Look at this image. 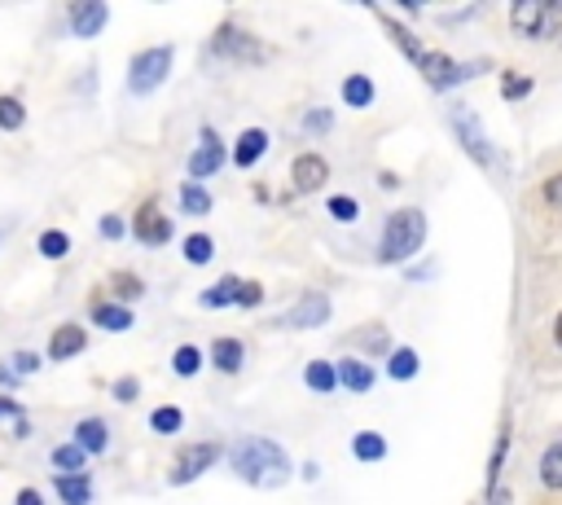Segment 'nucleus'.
<instances>
[{
  "label": "nucleus",
  "mask_w": 562,
  "mask_h": 505,
  "mask_svg": "<svg viewBox=\"0 0 562 505\" xmlns=\"http://www.w3.org/2000/svg\"><path fill=\"white\" fill-rule=\"evenodd\" d=\"M228 465L237 479H246L250 487H281L290 479V457L281 444L263 439V435H241L233 448H228Z\"/></svg>",
  "instance_id": "nucleus-1"
},
{
  "label": "nucleus",
  "mask_w": 562,
  "mask_h": 505,
  "mask_svg": "<svg viewBox=\"0 0 562 505\" xmlns=\"http://www.w3.org/2000/svg\"><path fill=\"white\" fill-rule=\"evenodd\" d=\"M422 246H426V215H422L417 206L391 211L386 224H382L378 259H382V263H404V259H413Z\"/></svg>",
  "instance_id": "nucleus-2"
},
{
  "label": "nucleus",
  "mask_w": 562,
  "mask_h": 505,
  "mask_svg": "<svg viewBox=\"0 0 562 505\" xmlns=\"http://www.w3.org/2000/svg\"><path fill=\"white\" fill-rule=\"evenodd\" d=\"M171 57H176V48H171V44L140 48V53L127 61V92H132V97H149V92H154V88L167 79Z\"/></svg>",
  "instance_id": "nucleus-3"
},
{
  "label": "nucleus",
  "mask_w": 562,
  "mask_h": 505,
  "mask_svg": "<svg viewBox=\"0 0 562 505\" xmlns=\"http://www.w3.org/2000/svg\"><path fill=\"white\" fill-rule=\"evenodd\" d=\"M211 53H215V57H228V61H237V66H259V61L268 57V48H263L250 31H237L233 22H224V26L215 31Z\"/></svg>",
  "instance_id": "nucleus-4"
},
{
  "label": "nucleus",
  "mask_w": 562,
  "mask_h": 505,
  "mask_svg": "<svg viewBox=\"0 0 562 505\" xmlns=\"http://www.w3.org/2000/svg\"><path fill=\"white\" fill-rule=\"evenodd\" d=\"M452 132H457V141H461V149L479 162V167H496V149L487 145V136H483V123H479V114H470L465 105H457L452 110Z\"/></svg>",
  "instance_id": "nucleus-5"
},
{
  "label": "nucleus",
  "mask_w": 562,
  "mask_h": 505,
  "mask_svg": "<svg viewBox=\"0 0 562 505\" xmlns=\"http://www.w3.org/2000/svg\"><path fill=\"white\" fill-rule=\"evenodd\" d=\"M224 457V448L220 444H211V439H202V444H189L180 457H176V465L167 470V479L176 483V487H184V483H193L198 474H206L215 461Z\"/></svg>",
  "instance_id": "nucleus-6"
},
{
  "label": "nucleus",
  "mask_w": 562,
  "mask_h": 505,
  "mask_svg": "<svg viewBox=\"0 0 562 505\" xmlns=\"http://www.w3.org/2000/svg\"><path fill=\"white\" fill-rule=\"evenodd\" d=\"M553 18H558V13H553L544 0H522V4L509 9V26H514L522 40H544V35H553V31H558Z\"/></svg>",
  "instance_id": "nucleus-7"
},
{
  "label": "nucleus",
  "mask_w": 562,
  "mask_h": 505,
  "mask_svg": "<svg viewBox=\"0 0 562 505\" xmlns=\"http://www.w3.org/2000/svg\"><path fill=\"white\" fill-rule=\"evenodd\" d=\"M224 158H228V154H224V141L215 136V127H202V145L189 154L184 171H189V180H193V184H202L206 176H215V171L224 167Z\"/></svg>",
  "instance_id": "nucleus-8"
},
{
  "label": "nucleus",
  "mask_w": 562,
  "mask_h": 505,
  "mask_svg": "<svg viewBox=\"0 0 562 505\" xmlns=\"http://www.w3.org/2000/svg\"><path fill=\"white\" fill-rule=\"evenodd\" d=\"M329 312H334V307H329V294L307 290V294L281 316V325H285V329H321V325L329 321Z\"/></svg>",
  "instance_id": "nucleus-9"
},
{
  "label": "nucleus",
  "mask_w": 562,
  "mask_h": 505,
  "mask_svg": "<svg viewBox=\"0 0 562 505\" xmlns=\"http://www.w3.org/2000/svg\"><path fill=\"white\" fill-rule=\"evenodd\" d=\"M66 22H70V35L92 40V35L105 31V22H110V4H101V0H79V4H70Z\"/></svg>",
  "instance_id": "nucleus-10"
},
{
  "label": "nucleus",
  "mask_w": 562,
  "mask_h": 505,
  "mask_svg": "<svg viewBox=\"0 0 562 505\" xmlns=\"http://www.w3.org/2000/svg\"><path fill=\"white\" fill-rule=\"evenodd\" d=\"M132 233H136L140 246H167V242H171V220H167L154 202H145V206L136 211V220H132Z\"/></svg>",
  "instance_id": "nucleus-11"
},
{
  "label": "nucleus",
  "mask_w": 562,
  "mask_h": 505,
  "mask_svg": "<svg viewBox=\"0 0 562 505\" xmlns=\"http://www.w3.org/2000/svg\"><path fill=\"white\" fill-rule=\"evenodd\" d=\"M290 176H294V193H316L329 180V162L321 154H299L290 162Z\"/></svg>",
  "instance_id": "nucleus-12"
},
{
  "label": "nucleus",
  "mask_w": 562,
  "mask_h": 505,
  "mask_svg": "<svg viewBox=\"0 0 562 505\" xmlns=\"http://www.w3.org/2000/svg\"><path fill=\"white\" fill-rule=\"evenodd\" d=\"M83 347H88V329H83V325H75V321L57 325V329H53V338H48V356H53V360H75Z\"/></svg>",
  "instance_id": "nucleus-13"
},
{
  "label": "nucleus",
  "mask_w": 562,
  "mask_h": 505,
  "mask_svg": "<svg viewBox=\"0 0 562 505\" xmlns=\"http://www.w3.org/2000/svg\"><path fill=\"white\" fill-rule=\"evenodd\" d=\"M263 154H268V132H263V127H246V132L237 136V145H233V154H228V158H233V167L250 171Z\"/></svg>",
  "instance_id": "nucleus-14"
},
{
  "label": "nucleus",
  "mask_w": 562,
  "mask_h": 505,
  "mask_svg": "<svg viewBox=\"0 0 562 505\" xmlns=\"http://www.w3.org/2000/svg\"><path fill=\"white\" fill-rule=\"evenodd\" d=\"M338 386H347V391H356V395L373 391V364H364V360H356V356H342V360H338Z\"/></svg>",
  "instance_id": "nucleus-15"
},
{
  "label": "nucleus",
  "mask_w": 562,
  "mask_h": 505,
  "mask_svg": "<svg viewBox=\"0 0 562 505\" xmlns=\"http://www.w3.org/2000/svg\"><path fill=\"white\" fill-rule=\"evenodd\" d=\"M241 290H246V281L228 272V277H220L211 290H202V294H198V303H202V307H233V303L241 299Z\"/></svg>",
  "instance_id": "nucleus-16"
},
{
  "label": "nucleus",
  "mask_w": 562,
  "mask_h": 505,
  "mask_svg": "<svg viewBox=\"0 0 562 505\" xmlns=\"http://www.w3.org/2000/svg\"><path fill=\"white\" fill-rule=\"evenodd\" d=\"M211 364H215L220 373H237V369L246 364V347H241L237 338H228V334H224V338H215V343H211Z\"/></svg>",
  "instance_id": "nucleus-17"
},
{
  "label": "nucleus",
  "mask_w": 562,
  "mask_h": 505,
  "mask_svg": "<svg viewBox=\"0 0 562 505\" xmlns=\"http://www.w3.org/2000/svg\"><path fill=\"white\" fill-rule=\"evenodd\" d=\"M75 444H79L88 457L105 452V448H110V430H105V422H101V417H83V422L75 426Z\"/></svg>",
  "instance_id": "nucleus-18"
},
{
  "label": "nucleus",
  "mask_w": 562,
  "mask_h": 505,
  "mask_svg": "<svg viewBox=\"0 0 562 505\" xmlns=\"http://www.w3.org/2000/svg\"><path fill=\"white\" fill-rule=\"evenodd\" d=\"M303 382H307V391L329 395V391H338V364H329V360H307V364H303Z\"/></svg>",
  "instance_id": "nucleus-19"
},
{
  "label": "nucleus",
  "mask_w": 562,
  "mask_h": 505,
  "mask_svg": "<svg viewBox=\"0 0 562 505\" xmlns=\"http://www.w3.org/2000/svg\"><path fill=\"white\" fill-rule=\"evenodd\" d=\"M373 97H378V88H373L369 75H347V79H342V101H347L351 110H369Z\"/></svg>",
  "instance_id": "nucleus-20"
},
{
  "label": "nucleus",
  "mask_w": 562,
  "mask_h": 505,
  "mask_svg": "<svg viewBox=\"0 0 562 505\" xmlns=\"http://www.w3.org/2000/svg\"><path fill=\"white\" fill-rule=\"evenodd\" d=\"M92 321L101 325V329H114V334H123V329H132V307L127 303H97L92 307Z\"/></svg>",
  "instance_id": "nucleus-21"
},
{
  "label": "nucleus",
  "mask_w": 562,
  "mask_h": 505,
  "mask_svg": "<svg viewBox=\"0 0 562 505\" xmlns=\"http://www.w3.org/2000/svg\"><path fill=\"white\" fill-rule=\"evenodd\" d=\"M53 487H57L61 505H88V501H92V483H88L83 474H57Z\"/></svg>",
  "instance_id": "nucleus-22"
},
{
  "label": "nucleus",
  "mask_w": 562,
  "mask_h": 505,
  "mask_svg": "<svg viewBox=\"0 0 562 505\" xmlns=\"http://www.w3.org/2000/svg\"><path fill=\"white\" fill-rule=\"evenodd\" d=\"M351 457L364 461V465H373V461L386 457V439L378 430H360V435H351Z\"/></svg>",
  "instance_id": "nucleus-23"
},
{
  "label": "nucleus",
  "mask_w": 562,
  "mask_h": 505,
  "mask_svg": "<svg viewBox=\"0 0 562 505\" xmlns=\"http://www.w3.org/2000/svg\"><path fill=\"white\" fill-rule=\"evenodd\" d=\"M48 461H53V470H57V474H83V465H88V452H83V448L70 439V444H57Z\"/></svg>",
  "instance_id": "nucleus-24"
},
{
  "label": "nucleus",
  "mask_w": 562,
  "mask_h": 505,
  "mask_svg": "<svg viewBox=\"0 0 562 505\" xmlns=\"http://www.w3.org/2000/svg\"><path fill=\"white\" fill-rule=\"evenodd\" d=\"M417 369H422V360H417V351H413V347H391V360H386V378H395V382H408V378H417Z\"/></svg>",
  "instance_id": "nucleus-25"
},
{
  "label": "nucleus",
  "mask_w": 562,
  "mask_h": 505,
  "mask_svg": "<svg viewBox=\"0 0 562 505\" xmlns=\"http://www.w3.org/2000/svg\"><path fill=\"white\" fill-rule=\"evenodd\" d=\"M211 189H202V184H193V180H184L180 184V211L184 215H211Z\"/></svg>",
  "instance_id": "nucleus-26"
},
{
  "label": "nucleus",
  "mask_w": 562,
  "mask_h": 505,
  "mask_svg": "<svg viewBox=\"0 0 562 505\" xmlns=\"http://www.w3.org/2000/svg\"><path fill=\"white\" fill-rule=\"evenodd\" d=\"M540 483L553 487V492H562V439L544 448V457H540Z\"/></svg>",
  "instance_id": "nucleus-27"
},
{
  "label": "nucleus",
  "mask_w": 562,
  "mask_h": 505,
  "mask_svg": "<svg viewBox=\"0 0 562 505\" xmlns=\"http://www.w3.org/2000/svg\"><path fill=\"white\" fill-rule=\"evenodd\" d=\"M184 426V413L176 408V404H158L154 413H149V430L154 435H176Z\"/></svg>",
  "instance_id": "nucleus-28"
},
{
  "label": "nucleus",
  "mask_w": 562,
  "mask_h": 505,
  "mask_svg": "<svg viewBox=\"0 0 562 505\" xmlns=\"http://www.w3.org/2000/svg\"><path fill=\"white\" fill-rule=\"evenodd\" d=\"M325 211H329V220H338V224H356V220H360V202H356L351 193H334V198L325 202Z\"/></svg>",
  "instance_id": "nucleus-29"
},
{
  "label": "nucleus",
  "mask_w": 562,
  "mask_h": 505,
  "mask_svg": "<svg viewBox=\"0 0 562 505\" xmlns=\"http://www.w3.org/2000/svg\"><path fill=\"white\" fill-rule=\"evenodd\" d=\"M35 246H40V255H44V259H66V255H70V237H66L61 228H44Z\"/></svg>",
  "instance_id": "nucleus-30"
},
{
  "label": "nucleus",
  "mask_w": 562,
  "mask_h": 505,
  "mask_svg": "<svg viewBox=\"0 0 562 505\" xmlns=\"http://www.w3.org/2000/svg\"><path fill=\"white\" fill-rule=\"evenodd\" d=\"M171 369H176V378H193V373L202 369V347H193V343L176 347V356H171Z\"/></svg>",
  "instance_id": "nucleus-31"
},
{
  "label": "nucleus",
  "mask_w": 562,
  "mask_h": 505,
  "mask_svg": "<svg viewBox=\"0 0 562 505\" xmlns=\"http://www.w3.org/2000/svg\"><path fill=\"white\" fill-rule=\"evenodd\" d=\"M184 259H189V263H211V259H215V242H211L206 233H189V237H184Z\"/></svg>",
  "instance_id": "nucleus-32"
},
{
  "label": "nucleus",
  "mask_w": 562,
  "mask_h": 505,
  "mask_svg": "<svg viewBox=\"0 0 562 505\" xmlns=\"http://www.w3.org/2000/svg\"><path fill=\"white\" fill-rule=\"evenodd\" d=\"M26 123V105L18 97H0V127L4 132H18Z\"/></svg>",
  "instance_id": "nucleus-33"
},
{
  "label": "nucleus",
  "mask_w": 562,
  "mask_h": 505,
  "mask_svg": "<svg viewBox=\"0 0 562 505\" xmlns=\"http://www.w3.org/2000/svg\"><path fill=\"white\" fill-rule=\"evenodd\" d=\"M527 92H531V79H527V75H514V70L501 75V97H505V101H522Z\"/></svg>",
  "instance_id": "nucleus-34"
},
{
  "label": "nucleus",
  "mask_w": 562,
  "mask_h": 505,
  "mask_svg": "<svg viewBox=\"0 0 562 505\" xmlns=\"http://www.w3.org/2000/svg\"><path fill=\"white\" fill-rule=\"evenodd\" d=\"M505 452H509V430L496 435V448H492V461H487V492L496 487V474H501V465H505Z\"/></svg>",
  "instance_id": "nucleus-35"
},
{
  "label": "nucleus",
  "mask_w": 562,
  "mask_h": 505,
  "mask_svg": "<svg viewBox=\"0 0 562 505\" xmlns=\"http://www.w3.org/2000/svg\"><path fill=\"white\" fill-rule=\"evenodd\" d=\"M329 127H334V114H329V110H307V114H303V132H307V136H325Z\"/></svg>",
  "instance_id": "nucleus-36"
},
{
  "label": "nucleus",
  "mask_w": 562,
  "mask_h": 505,
  "mask_svg": "<svg viewBox=\"0 0 562 505\" xmlns=\"http://www.w3.org/2000/svg\"><path fill=\"white\" fill-rule=\"evenodd\" d=\"M110 285H114V294H119V299H136V294H145V281H136L132 272H114V277H110Z\"/></svg>",
  "instance_id": "nucleus-37"
},
{
  "label": "nucleus",
  "mask_w": 562,
  "mask_h": 505,
  "mask_svg": "<svg viewBox=\"0 0 562 505\" xmlns=\"http://www.w3.org/2000/svg\"><path fill=\"white\" fill-rule=\"evenodd\" d=\"M540 193H544V202H549V206H562V171H553V176L544 180V189H540Z\"/></svg>",
  "instance_id": "nucleus-38"
},
{
  "label": "nucleus",
  "mask_w": 562,
  "mask_h": 505,
  "mask_svg": "<svg viewBox=\"0 0 562 505\" xmlns=\"http://www.w3.org/2000/svg\"><path fill=\"white\" fill-rule=\"evenodd\" d=\"M259 303H263V285H259V281H246V290H241L237 307H259Z\"/></svg>",
  "instance_id": "nucleus-39"
},
{
  "label": "nucleus",
  "mask_w": 562,
  "mask_h": 505,
  "mask_svg": "<svg viewBox=\"0 0 562 505\" xmlns=\"http://www.w3.org/2000/svg\"><path fill=\"white\" fill-rule=\"evenodd\" d=\"M35 369H40L35 351H13V373H35Z\"/></svg>",
  "instance_id": "nucleus-40"
},
{
  "label": "nucleus",
  "mask_w": 562,
  "mask_h": 505,
  "mask_svg": "<svg viewBox=\"0 0 562 505\" xmlns=\"http://www.w3.org/2000/svg\"><path fill=\"white\" fill-rule=\"evenodd\" d=\"M97 233L114 242V237H123V220H119V215H101V224H97Z\"/></svg>",
  "instance_id": "nucleus-41"
},
{
  "label": "nucleus",
  "mask_w": 562,
  "mask_h": 505,
  "mask_svg": "<svg viewBox=\"0 0 562 505\" xmlns=\"http://www.w3.org/2000/svg\"><path fill=\"white\" fill-rule=\"evenodd\" d=\"M114 400H119V404H132V400H136V378H119V382H114Z\"/></svg>",
  "instance_id": "nucleus-42"
},
{
  "label": "nucleus",
  "mask_w": 562,
  "mask_h": 505,
  "mask_svg": "<svg viewBox=\"0 0 562 505\" xmlns=\"http://www.w3.org/2000/svg\"><path fill=\"white\" fill-rule=\"evenodd\" d=\"M487 505H514V492H509V487H501V483H496V487H492V492H487Z\"/></svg>",
  "instance_id": "nucleus-43"
},
{
  "label": "nucleus",
  "mask_w": 562,
  "mask_h": 505,
  "mask_svg": "<svg viewBox=\"0 0 562 505\" xmlns=\"http://www.w3.org/2000/svg\"><path fill=\"white\" fill-rule=\"evenodd\" d=\"M13 505H44V496H40L35 487H22V492L13 496Z\"/></svg>",
  "instance_id": "nucleus-44"
},
{
  "label": "nucleus",
  "mask_w": 562,
  "mask_h": 505,
  "mask_svg": "<svg viewBox=\"0 0 562 505\" xmlns=\"http://www.w3.org/2000/svg\"><path fill=\"white\" fill-rule=\"evenodd\" d=\"M0 417H13V422H22V408H18L13 400H4V395H0Z\"/></svg>",
  "instance_id": "nucleus-45"
},
{
  "label": "nucleus",
  "mask_w": 562,
  "mask_h": 505,
  "mask_svg": "<svg viewBox=\"0 0 562 505\" xmlns=\"http://www.w3.org/2000/svg\"><path fill=\"white\" fill-rule=\"evenodd\" d=\"M0 386H4V391H13V386H18V373H13L9 364H0Z\"/></svg>",
  "instance_id": "nucleus-46"
},
{
  "label": "nucleus",
  "mask_w": 562,
  "mask_h": 505,
  "mask_svg": "<svg viewBox=\"0 0 562 505\" xmlns=\"http://www.w3.org/2000/svg\"><path fill=\"white\" fill-rule=\"evenodd\" d=\"M553 343L562 347V312H558V321H553Z\"/></svg>",
  "instance_id": "nucleus-47"
}]
</instances>
